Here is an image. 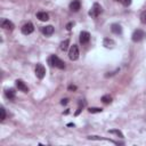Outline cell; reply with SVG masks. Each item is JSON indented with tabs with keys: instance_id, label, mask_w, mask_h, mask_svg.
<instances>
[{
	"instance_id": "5",
	"label": "cell",
	"mask_w": 146,
	"mask_h": 146,
	"mask_svg": "<svg viewBox=\"0 0 146 146\" xmlns=\"http://www.w3.org/2000/svg\"><path fill=\"white\" fill-rule=\"evenodd\" d=\"M33 31H34V26H33V24H32L31 22H27V23H25V24L22 26V33L25 34V35L31 34Z\"/></svg>"
},
{
	"instance_id": "14",
	"label": "cell",
	"mask_w": 146,
	"mask_h": 146,
	"mask_svg": "<svg viewBox=\"0 0 146 146\" xmlns=\"http://www.w3.org/2000/svg\"><path fill=\"white\" fill-rule=\"evenodd\" d=\"M42 33L44 35H51L54 33V27L52 25H47V26H43L42 27Z\"/></svg>"
},
{
	"instance_id": "19",
	"label": "cell",
	"mask_w": 146,
	"mask_h": 146,
	"mask_svg": "<svg viewBox=\"0 0 146 146\" xmlns=\"http://www.w3.org/2000/svg\"><path fill=\"white\" fill-rule=\"evenodd\" d=\"M84 105H86V102H82V100H81V102L79 103V107H78V110H76V112H75V115H79V114H80V112L82 111V108H83Z\"/></svg>"
},
{
	"instance_id": "15",
	"label": "cell",
	"mask_w": 146,
	"mask_h": 146,
	"mask_svg": "<svg viewBox=\"0 0 146 146\" xmlns=\"http://www.w3.org/2000/svg\"><path fill=\"white\" fill-rule=\"evenodd\" d=\"M103 44H104L106 48H113V47L115 46V42H114V40H112V39H110V38H105L104 41H103Z\"/></svg>"
},
{
	"instance_id": "28",
	"label": "cell",
	"mask_w": 146,
	"mask_h": 146,
	"mask_svg": "<svg viewBox=\"0 0 146 146\" xmlns=\"http://www.w3.org/2000/svg\"><path fill=\"white\" fill-rule=\"evenodd\" d=\"M114 1H117V0H114Z\"/></svg>"
},
{
	"instance_id": "22",
	"label": "cell",
	"mask_w": 146,
	"mask_h": 146,
	"mask_svg": "<svg viewBox=\"0 0 146 146\" xmlns=\"http://www.w3.org/2000/svg\"><path fill=\"white\" fill-rule=\"evenodd\" d=\"M140 21H141V23L146 24V10H144V11L140 14Z\"/></svg>"
},
{
	"instance_id": "23",
	"label": "cell",
	"mask_w": 146,
	"mask_h": 146,
	"mask_svg": "<svg viewBox=\"0 0 146 146\" xmlns=\"http://www.w3.org/2000/svg\"><path fill=\"white\" fill-rule=\"evenodd\" d=\"M120 2H121L124 7H128V6H130V5H131L132 0H120Z\"/></svg>"
},
{
	"instance_id": "3",
	"label": "cell",
	"mask_w": 146,
	"mask_h": 146,
	"mask_svg": "<svg viewBox=\"0 0 146 146\" xmlns=\"http://www.w3.org/2000/svg\"><path fill=\"white\" fill-rule=\"evenodd\" d=\"M100 13H102V7H100V5H99V3H97V2H95V3L92 5L91 9L89 10V16H91V17L96 18V17H98V16H99V14H100Z\"/></svg>"
},
{
	"instance_id": "24",
	"label": "cell",
	"mask_w": 146,
	"mask_h": 146,
	"mask_svg": "<svg viewBox=\"0 0 146 146\" xmlns=\"http://www.w3.org/2000/svg\"><path fill=\"white\" fill-rule=\"evenodd\" d=\"M1 121H3L5 119H6V111H5V108L3 107H1Z\"/></svg>"
},
{
	"instance_id": "26",
	"label": "cell",
	"mask_w": 146,
	"mask_h": 146,
	"mask_svg": "<svg viewBox=\"0 0 146 146\" xmlns=\"http://www.w3.org/2000/svg\"><path fill=\"white\" fill-rule=\"evenodd\" d=\"M72 25H73V23H68V24L66 25V29H67V30H71V29H72Z\"/></svg>"
},
{
	"instance_id": "12",
	"label": "cell",
	"mask_w": 146,
	"mask_h": 146,
	"mask_svg": "<svg viewBox=\"0 0 146 146\" xmlns=\"http://www.w3.org/2000/svg\"><path fill=\"white\" fill-rule=\"evenodd\" d=\"M5 95H6V97H7L8 99H14L15 96H16V91H15V89L9 88V89H6Z\"/></svg>"
},
{
	"instance_id": "20",
	"label": "cell",
	"mask_w": 146,
	"mask_h": 146,
	"mask_svg": "<svg viewBox=\"0 0 146 146\" xmlns=\"http://www.w3.org/2000/svg\"><path fill=\"white\" fill-rule=\"evenodd\" d=\"M88 111H89V113H100L103 110L100 107H90V108H88Z\"/></svg>"
},
{
	"instance_id": "2",
	"label": "cell",
	"mask_w": 146,
	"mask_h": 146,
	"mask_svg": "<svg viewBox=\"0 0 146 146\" xmlns=\"http://www.w3.org/2000/svg\"><path fill=\"white\" fill-rule=\"evenodd\" d=\"M145 36H146V33H145L143 30L138 29V30H136V31L132 33L131 39H132V41H133V42H139V41H141Z\"/></svg>"
},
{
	"instance_id": "27",
	"label": "cell",
	"mask_w": 146,
	"mask_h": 146,
	"mask_svg": "<svg viewBox=\"0 0 146 146\" xmlns=\"http://www.w3.org/2000/svg\"><path fill=\"white\" fill-rule=\"evenodd\" d=\"M68 90H76V87L75 86H70L68 87Z\"/></svg>"
},
{
	"instance_id": "8",
	"label": "cell",
	"mask_w": 146,
	"mask_h": 146,
	"mask_svg": "<svg viewBox=\"0 0 146 146\" xmlns=\"http://www.w3.org/2000/svg\"><path fill=\"white\" fill-rule=\"evenodd\" d=\"M79 39H80V42L82 44H86V43H88L90 41V33L87 32V31H82L80 33V38Z\"/></svg>"
},
{
	"instance_id": "16",
	"label": "cell",
	"mask_w": 146,
	"mask_h": 146,
	"mask_svg": "<svg viewBox=\"0 0 146 146\" xmlns=\"http://www.w3.org/2000/svg\"><path fill=\"white\" fill-rule=\"evenodd\" d=\"M88 139H92V140H108L113 144H117L116 141L112 140V139H107V138H102V137H98V136H88Z\"/></svg>"
},
{
	"instance_id": "7",
	"label": "cell",
	"mask_w": 146,
	"mask_h": 146,
	"mask_svg": "<svg viewBox=\"0 0 146 146\" xmlns=\"http://www.w3.org/2000/svg\"><path fill=\"white\" fill-rule=\"evenodd\" d=\"M1 27H2V29H5V30L13 31V30H14V27H15V25H14V23H13V22H10L9 19L3 18V19L1 21Z\"/></svg>"
},
{
	"instance_id": "4",
	"label": "cell",
	"mask_w": 146,
	"mask_h": 146,
	"mask_svg": "<svg viewBox=\"0 0 146 146\" xmlns=\"http://www.w3.org/2000/svg\"><path fill=\"white\" fill-rule=\"evenodd\" d=\"M79 55H80V52H79V47H78L76 44L71 46L70 51H68V57H70V59H71V60H76V59L79 58Z\"/></svg>"
},
{
	"instance_id": "17",
	"label": "cell",
	"mask_w": 146,
	"mask_h": 146,
	"mask_svg": "<svg viewBox=\"0 0 146 146\" xmlns=\"http://www.w3.org/2000/svg\"><path fill=\"white\" fill-rule=\"evenodd\" d=\"M68 44H70V40L68 39H66V40H64L62 43H60V50H63V51H65V50H67V48H68Z\"/></svg>"
},
{
	"instance_id": "25",
	"label": "cell",
	"mask_w": 146,
	"mask_h": 146,
	"mask_svg": "<svg viewBox=\"0 0 146 146\" xmlns=\"http://www.w3.org/2000/svg\"><path fill=\"white\" fill-rule=\"evenodd\" d=\"M67 102H68V99H67V98H64V99H62L60 104H62V105H66V104H67Z\"/></svg>"
},
{
	"instance_id": "1",
	"label": "cell",
	"mask_w": 146,
	"mask_h": 146,
	"mask_svg": "<svg viewBox=\"0 0 146 146\" xmlns=\"http://www.w3.org/2000/svg\"><path fill=\"white\" fill-rule=\"evenodd\" d=\"M49 64L51 66H55V67L59 68V70H64L65 68V63L58 56H56V55H51L49 57Z\"/></svg>"
},
{
	"instance_id": "18",
	"label": "cell",
	"mask_w": 146,
	"mask_h": 146,
	"mask_svg": "<svg viewBox=\"0 0 146 146\" xmlns=\"http://www.w3.org/2000/svg\"><path fill=\"white\" fill-rule=\"evenodd\" d=\"M102 102H103L104 104H111V103H112V97H111L110 95H104V96L102 97Z\"/></svg>"
},
{
	"instance_id": "9",
	"label": "cell",
	"mask_w": 146,
	"mask_h": 146,
	"mask_svg": "<svg viewBox=\"0 0 146 146\" xmlns=\"http://www.w3.org/2000/svg\"><path fill=\"white\" fill-rule=\"evenodd\" d=\"M16 87L18 88L19 91H23V92H29V87L25 84V82L23 80H19L17 79L16 80Z\"/></svg>"
},
{
	"instance_id": "10",
	"label": "cell",
	"mask_w": 146,
	"mask_h": 146,
	"mask_svg": "<svg viewBox=\"0 0 146 146\" xmlns=\"http://www.w3.org/2000/svg\"><path fill=\"white\" fill-rule=\"evenodd\" d=\"M80 8H81V1L80 0H73L70 3V9L72 11H79Z\"/></svg>"
},
{
	"instance_id": "21",
	"label": "cell",
	"mask_w": 146,
	"mask_h": 146,
	"mask_svg": "<svg viewBox=\"0 0 146 146\" xmlns=\"http://www.w3.org/2000/svg\"><path fill=\"white\" fill-rule=\"evenodd\" d=\"M110 133H115L116 136H119L120 138H123V133L120 131V130H116V129H113V130H110Z\"/></svg>"
},
{
	"instance_id": "6",
	"label": "cell",
	"mask_w": 146,
	"mask_h": 146,
	"mask_svg": "<svg viewBox=\"0 0 146 146\" xmlns=\"http://www.w3.org/2000/svg\"><path fill=\"white\" fill-rule=\"evenodd\" d=\"M35 75L39 78V79H43L44 75H46V68L42 64H36L35 66Z\"/></svg>"
},
{
	"instance_id": "13",
	"label": "cell",
	"mask_w": 146,
	"mask_h": 146,
	"mask_svg": "<svg viewBox=\"0 0 146 146\" xmlns=\"http://www.w3.org/2000/svg\"><path fill=\"white\" fill-rule=\"evenodd\" d=\"M36 18H39V19L42 21V22H46V21L49 19V15H48V13H46V11H39V13L36 14Z\"/></svg>"
},
{
	"instance_id": "11",
	"label": "cell",
	"mask_w": 146,
	"mask_h": 146,
	"mask_svg": "<svg viewBox=\"0 0 146 146\" xmlns=\"http://www.w3.org/2000/svg\"><path fill=\"white\" fill-rule=\"evenodd\" d=\"M111 30H112V32H113L114 34H121V33H122V27H121V25L117 24V23L112 24V25H111Z\"/></svg>"
}]
</instances>
